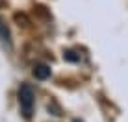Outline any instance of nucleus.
I'll use <instances>...</instances> for the list:
<instances>
[{
    "instance_id": "1",
    "label": "nucleus",
    "mask_w": 128,
    "mask_h": 122,
    "mask_svg": "<svg viewBox=\"0 0 128 122\" xmlns=\"http://www.w3.org/2000/svg\"><path fill=\"white\" fill-rule=\"evenodd\" d=\"M19 107L24 119H32L34 109H35V91L32 89V85L22 83L19 87Z\"/></svg>"
},
{
    "instance_id": "2",
    "label": "nucleus",
    "mask_w": 128,
    "mask_h": 122,
    "mask_svg": "<svg viewBox=\"0 0 128 122\" xmlns=\"http://www.w3.org/2000/svg\"><path fill=\"white\" fill-rule=\"evenodd\" d=\"M50 74H52V70H50V67L48 65H35L34 67V76L37 78V80H46V78H50Z\"/></svg>"
},
{
    "instance_id": "3",
    "label": "nucleus",
    "mask_w": 128,
    "mask_h": 122,
    "mask_svg": "<svg viewBox=\"0 0 128 122\" xmlns=\"http://www.w3.org/2000/svg\"><path fill=\"white\" fill-rule=\"evenodd\" d=\"M0 39H2V43L4 45H8V46H11V37H10V30L6 28V24L0 20Z\"/></svg>"
}]
</instances>
